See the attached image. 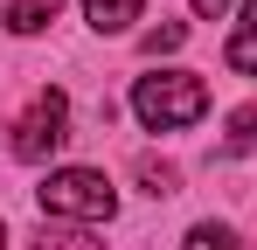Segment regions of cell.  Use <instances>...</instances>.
Returning a JSON list of instances; mask_svg holds the SVG:
<instances>
[{
    "instance_id": "obj_1",
    "label": "cell",
    "mask_w": 257,
    "mask_h": 250,
    "mask_svg": "<svg viewBox=\"0 0 257 250\" xmlns=\"http://www.w3.org/2000/svg\"><path fill=\"white\" fill-rule=\"evenodd\" d=\"M132 111L146 132H181L209 111V83L188 77V70H160V77H139L132 83Z\"/></svg>"
},
{
    "instance_id": "obj_2",
    "label": "cell",
    "mask_w": 257,
    "mask_h": 250,
    "mask_svg": "<svg viewBox=\"0 0 257 250\" xmlns=\"http://www.w3.org/2000/svg\"><path fill=\"white\" fill-rule=\"evenodd\" d=\"M42 215H70V222H111L118 215V188L97 174V167H56L42 188H35Z\"/></svg>"
},
{
    "instance_id": "obj_3",
    "label": "cell",
    "mask_w": 257,
    "mask_h": 250,
    "mask_svg": "<svg viewBox=\"0 0 257 250\" xmlns=\"http://www.w3.org/2000/svg\"><path fill=\"white\" fill-rule=\"evenodd\" d=\"M63 139H70V97H63V90H42V97L21 111V125H14V160L42 167Z\"/></svg>"
},
{
    "instance_id": "obj_4",
    "label": "cell",
    "mask_w": 257,
    "mask_h": 250,
    "mask_svg": "<svg viewBox=\"0 0 257 250\" xmlns=\"http://www.w3.org/2000/svg\"><path fill=\"white\" fill-rule=\"evenodd\" d=\"M56 14H63V0H0V28H14V35H42Z\"/></svg>"
},
{
    "instance_id": "obj_5",
    "label": "cell",
    "mask_w": 257,
    "mask_h": 250,
    "mask_svg": "<svg viewBox=\"0 0 257 250\" xmlns=\"http://www.w3.org/2000/svg\"><path fill=\"white\" fill-rule=\"evenodd\" d=\"M222 63H229V70H243V77H257V7H243V14H236Z\"/></svg>"
},
{
    "instance_id": "obj_6",
    "label": "cell",
    "mask_w": 257,
    "mask_h": 250,
    "mask_svg": "<svg viewBox=\"0 0 257 250\" xmlns=\"http://www.w3.org/2000/svg\"><path fill=\"white\" fill-rule=\"evenodd\" d=\"M139 7H146V0H84V14H90L97 35H125L132 21H139Z\"/></svg>"
},
{
    "instance_id": "obj_7",
    "label": "cell",
    "mask_w": 257,
    "mask_h": 250,
    "mask_svg": "<svg viewBox=\"0 0 257 250\" xmlns=\"http://www.w3.org/2000/svg\"><path fill=\"white\" fill-rule=\"evenodd\" d=\"M222 146H229V153H257V104L229 111V132H222Z\"/></svg>"
},
{
    "instance_id": "obj_8",
    "label": "cell",
    "mask_w": 257,
    "mask_h": 250,
    "mask_svg": "<svg viewBox=\"0 0 257 250\" xmlns=\"http://www.w3.org/2000/svg\"><path fill=\"white\" fill-rule=\"evenodd\" d=\"M139 181H146V195H174V188H181V174H174L167 160H153V153L139 160Z\"/></svg>"
},
{
    "instance_id": "obj_9",
    "label": "cell",
    "mask_w": 257,
    "mask_h": 250,
    "mask_svg": "<svg viewBox=\"0 0 257 250\" xmlns=\"http://www.w3.org/2000/svg\"><path fill=\"white\" fill-rule=\"evenodd\" d=\"M188 250H236V236H229L222 222H195V229H188Z\"/></svg>"
},
{
    "instance_id": "obj_10",
    "label": "cell",
    "mask_w": 257,
    "mask_h": 250,
    "mask_svg": "<svg viewBox=\"0 0 257 250\" xmlns=\"http://www.w3.org/2000/svg\"><path fill=\"white\" fill-rule=\"evenodd\" d=\"M181 42H188V28H181V21H160V28H146V56H167Z\"/></svg>"
},
{
    "instance_id": "obj_11",
    "label": "cell",
    "mask_w": 257,
    "mask_h": 250,
    "mask_svg": "<svg viewBox=\"0 0 257 250\" xmlns=\"http://www.w3.org/2000/svg\"><path fill=\"white\" fill-rule=\"evenodd\" d=\"M35 250H90V236H70V229H42Z\"/></svg>"
},
{
    "instance_id": "obj_12",
    "label": "cell",
    "mask_w": 257,
    "mask_h": 250,
    "mask_svg": "<svg viewBox=\"0 0 257 250\" xmlns=\"http://www.w3.org/2000/svg\"><path fill=\"white\" fill-rule=\"evenodd\" d=\"M195 14H202V21H222V14H229V0H195Z\"/></svg>"
},
{
    "instance_id": "obj_13",
    "label": "cell",
    "mask_w": 257,
    "mask_h": 250,
    "mask_svg": "<svg viewBox=\"0 0 257 250\" xmlns=\"http://www.w3.org/2000/svg\"><path fill=\"white\" fill-rule=\"evenodd\" d=\"M0 250H7V222H0Z\"/></svg>"
}]
</instances>
